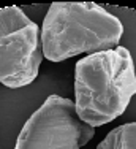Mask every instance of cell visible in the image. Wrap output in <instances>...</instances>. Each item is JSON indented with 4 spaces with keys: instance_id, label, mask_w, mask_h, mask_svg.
Instances as JSON below:
<instances>
[{
    "instance_id": "1",
    "label": "cell",
    "mask_w": 136,
    "mask_h": 149,
    "mask_svg": "<svg viewBox=\"0 0 136 149\" xmlns=\"http://www.w3.org/2000/svg\"><path fill=\"white\" fill-rule=\"evenodd\" d=\"M136 94V70L125 46L89 54L74 67V106L81 120L100 127L122 116Z\"/></svg>"
},
{
    "instance_id": "2",
    "label": "cell",
    "mask_w": 136,
    "mask_h": 149,
    "mask_svg": "<svg viewBox=\"0 0 136 149\" xmlns=\"http://www.w3.org/2000/svg\"><path fill=\"white\" fill-rule=\"evenodd\" d=\"M124 24L94 2L51 3L40 32L41 51L51 62L95 54L119 46Z\"/></svg>"
},
{
    "instance_id": "3",
    "label": "cell",
    "mask_w": 136,
    "mask_h": 149,
    "mask_svg": "<svg viewBox=\"0 0 136 149\" xmlns=\"http://www.w3.org/2000/svg\"><path fill=\"white\" fill-rule=\"evenodd\" d=\"M41 29L19 6L0 8V83L19 89L33 83L43 60Z\"/></svg>"
},
{
    "instance_id": "4",
    "label": "cell",
    "mask_w": 136,
    "mask_h": 149,
    "mask_svg": "<svg viewBox=\"0 0 136 149\" xmlns=\"http://www.w3.org/2000/svg\"><path fill=\"white\" fill-rule=\"evenodd\" d=\"M95 129L79 119L74 102L49 95L17 135L14 149H81Z\"/></svg>"
},
{
    "instance_id": "5",
    "label": "cell",
    "mask_w": 136,
    "mask_h": 149,
    "mask_svg": "<svg viewBox=\"0 0 136 149\" xmlns=\"http://www.w3.org/2000/svg\"><path fill=\"white\" fill-rule=\"evenodd\" d=\"M96 149H136V122L112 129Z\"/></svg>"
}]
</instances>
